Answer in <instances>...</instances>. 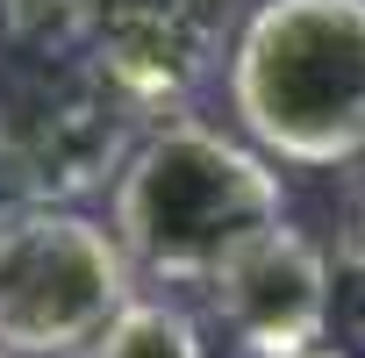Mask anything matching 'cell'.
Returning <instances> with one entry per match:
<instances>
[{"instance_id":"cell-1","label":"cell","mask_w":365,"mask_h":358,"mask_svg":"<svg viewBox=\"0 0 365 358\" xmlns=\"http://www.w3.org/2000/svg\"><path fill=\"white\" fill-rule=\"evenodd\" d=\"M279 223H287L279 165L251 136H230L194 115H172L136 136L108 215L129 265L165 287H215V272L237 265Z\"/></svg>"},{"instance_id":"cell-2","label":"cell","mask_w":365,"mask_h":358,"mask_svg":"<svg viewBox=\"0 0 365 358\" xmlns=\"http://www.w3.org/2000/svg\"><path fill=\"white\" fill-rule=\"evenodd\" d=\"M230 108L272 165L365 158V0H258L230 51Z\"/></svg>"},{"instance_id":"cell-3","label":"cell","mask_w":365,"mask_h":358,"mask_svg":"<svg viewBox=\"0 0 365 358\" xmlns=\"http://www.w3.org/2000/svg\"><path fill=\"white\" fill-rule=\"evenodd\" d=\"M136 265L108 223L86 208L15 201L0 215V351L8 358H79L136 301Z\"/></svg>"},{"instance_id":"cell-4","label":"cell","mask_w":365,"mask_h":358,"mask_svg":"<svg viewBox=\"0 0 365 358\" xmlns=\"http://www.w3.org/2000/svg\"><path fill=\"white\" fill-rule=\"evenodd\" d=\"M136 150V115L86 58H43L0 93V179L15 201L79 208L93 187L122 179Z\"/></svg>"},{"instance_id":"cell-5","label":"cell","mask_w":365,"mask_h":358,"mask_svg":"<svg viewBox=\"0 0 365 358\" xmlns=\"http://www.w3.org/2000/svg\"><path fill=\"white\" fill-rule=\"evenodd\" d=\"M230 44V0H101L86 29V65L115 86V101L143 115H179Z\"/></svg>"},{"instance_id":"cell-6","label":"cell","mask_w":365,"mask_h":358,"mask_svg":"<svg viewBox=\"0 0 365 358\" xmlns=\"http://www.w3.org/2000/svg\"><path fill=\"white\" fill-rule=\"evenodd\" d=\"M215 322L237 337V351L251 358H301L322 351L329 322H336V287H329V251L301 230H272L258 237L237 265L215 272L208 287Z\"/></svg>"},{"instance_id":"cell-7","label":"cell","mask_w":365,"mask_h":358,"mask_svg":"<svg viewBox=\"0 0 365 358\" xmlns=\"http://www.w3.org/2000/svg\"><path fill=\"white\" fill-rule=\"evenodd\" d=\"M93 358H208V344L179 301H129L93 344Z\"/></svg>"},{"instance_id":"cell-8","label":"cell","mask_w":365,"mask_h":358,"mask_svg":"<svg viewBox=\"0 0 365 358\" xmlns=\"http://www.w3.org/2000/svg\"><path fill=\"white\" fill-rule=\"evenodd\" d=\"M93 8L101 0H0V22H8V36L36 44L43 58H79L86 29H93Z\"/></svg>"},{"instance_id":"cell-9","label":"cell","mask_w":365,"mask_h":358,"mask_svg":"<svg viewBox=\"0 0 365 358\" xmlns=\"http://www.w3.org/2000/svg\"><path fill=\"white\" fill-rule=\"evenodd\" d=\"M329 287H336V329L365 351V208L344 223V237L329 251Z\"/></svg>"},{"instance_id":"cell-10","label":"cell","mask_w":365,"mask_h":358,"mask_svg":"<svg viewBox=\"0 0 365 358\" xmlns=\"http://www.w3.org/2000/svg\"><path fill=\"white\" fill-rule=\"evenodd\" d=\"M301 358H358V351H301Z\"/></svg>"},{"instance_id":"cell-11","label":"cell","mask_w":365,"mask_h":358,"mask_svg":"<svg viewBox=\"0 0 365 358\" xmlns=\"http://www.w3.org/2000/svg\"><path fill=\"white\" fill-rule=\"evenodd\" d=\"M0 358H8V351H0Z\"/></svg>"}]
</instances>
